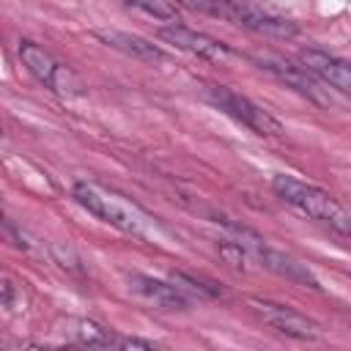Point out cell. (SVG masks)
Wrapping results in <instances>:
<instances>
[{
    "instance_id": "1",
    "label": "cell",
    "mask_w": 351,
    "mask_h": 351,
    "mask_svg": "<svg viewBox=\"0 0 351 351\" xmlns=\"http://www.w3.org/2000/svg\"><path fill=\"white\" fill-rule=\"evenodd\" d=\"M74 200L93 217H99L101 222L118 228L121 233L137 236V239H154L156 236V222L154 217L134 203L132 197L96 184V181H77L74 184Z\"/></svg>"
},
{
    "instance_id": "2",
    "label": "cell",
    "mask_w": 351,
    "mask_h": 351,
    "mask_svg": "<svg viewBox=\"0 0 351 351\" xmlns=\"http://www.w3.org/2000/svg\"><path fill=\"white\" fill-rule=\"evenodd\" d=\"M271 189L296 214H302L307 219H315V222H324V225H329L332 230H337L343 236H351V211L343 208L329 192H324L313 184H304L293 176H274Z\"/></svg>"
},
{
    "instance_id": "3",
    "label": "cell",
    "mask_w": 351,
    "mask_h": 351,
    "mask_svg": "<svg viewBox=\"0 0 351 351\" xmlns=\"http://www.w3.org/2000/svg\"><path fill=\"white\" fill-rule=\"evenodd\" d=\"M214 222L225 225V228L236 236V241L250 252V258L258 261L263 269H269V271H274V274H280V277H285V280H291V282H299V285H304V288H315V291H318V280L313 277V271H310L304 263H299L293 255H288V252L271 247V244H269L263 236H258L255 230H250V228H244V225H236V222H230V219H225V217H217Z\"/></svg>"
},
{
    "instance_id": "4",
    "label": "cell",
    "mask_w": 351,
    "mask_h": 351,
    "mask_svg": "<svg viewBox=\"0 0 351 351\" xmlns=\"http://www.w3.org/2000/svg\"><path fill=\"white\" fill-rule=\"evenodd\" d=\"M206 99L217 110H222L225 115H230L236 123L247 126L250 132H255L261 137H282V132H285L282 123L271 112H266L263 107H258L255 101H250L247 96L225 88V85H206Z\"/></svg>"
},
{
    "instance_id": "5",
    "label": "cell",
    "mask_w": 351,
    "mask_h": 351,
    "mask_svg": "<svg viewBox=\"0 0 351 351\" xmlns=\"http://www.w3.org/2000/svg\"><path fill=\"white\" fill-rule=\"evenodd\" d=\"M19 60L22 66L52 93L58 96H77L82 93V82L80 77L71 71V66H66L63 60H58L49 49H44L36 41H22L19 44Z\"/></svg>"
},
{
    "instance_id": "6",
    "label": "cell",
    "mask_w": 351,
    "mask_h": 351,
    "mask_svg": "<svg viewBox=\"0 0 351 351\" xmlns=\"http://www.w3.org/2000/svg\"><path fill=\"white\" fill-rule=\"evenodd\" d=\"M219 16L247 27V30H255V33H263V36H271V38H293L299 33L296 22L285 19V16H277L250 0H222V8H219Z\"/></svg>"
},
{
    "instance_id": "7",
    "label": "cell",
    "mask_w": 351,
    "mask_h": 351,
    "mask_svg": "<svg viewBox=\"0 0 351 351\" xmlns=\"http://www.w3.org/2000/svg\"><path fill=\"white\" fill-rule=\"evenodd\" d=\"M250 307L277 332L288 335V337H296V340H318L321 337V329L315 321H310L307 315H302L299 310L288 307V304H277V302H269V299H250Z\"/></svg>"
},
{
    "instance_id": "8",
    "label": "cell",
    "mask_w": 351,
    "mask_h": 351,
    "mask_svg": "<svg viewBox=\"0 0 351 351\" xmlns=\"http://www.w3.org/2000/svg\"><path fill=\"white\" fill-rule=\"evenodd\" d=\"M159 38L173 44L176 49H184L195 58H203V60H211V63H228L233 58L230 47L200 33V30H192V27H184V25H170V27H159Z\"/></svg>"
},
{
    "instance_id": "9",
    "label": "cell",
    "mask_w": 351,
    "mask_h": 351,
    "mask_svg": "<svg viewBox=\"0 0 351 351\" xmlns=\"http://www.w3.org/2000/svg\"><path fill=\"white\" fill-rule=\"evenodd\" d=\"M302 63L315 80H321L324 85L335 88L343 96H351V63L348 60L329 55L324 49H304Z\"/></svg>"
},
{
    "instance_id": "10",
    "label": "cell",
    "mask_w": 351,
    "mask_h": 351,
    "mask_svg": "<svg viewBox=\"0 0 351 351\" xmlns=\"http://www.w3.org/2000/svg\"><path fill=\"white\" fill-rule=\"evenodd\" d=\"M126 280H129V288L140 299H145V302H151L162 310H186L189 307L186 291L178 288L176 282H165V280H156V277H148V274H129Z\"/></svg>"
},
{
    "instance_id": "11",
    "label": "cell",
    "mask_w": 351,
    "mask_h": 351,
    "mask_svg": "<svg viewBox=\"0 0 351 351\" xmlns=\"http://www.w3.org/2000/svg\"><path fill=\"white\" fill-rule=\"evenodd\" d=\"M93 36H96L99 41H104L110 49H118V52H123V55H129V58H134V60H145V63H165V60H167V52H165V49H159L156 44H151V41L134 36V33L99 27V30H93Z\"/></svg>"
},
{
    "instance_id": "12",
    "label": "cell",
    "mask_w": 351,
    "mask_h": 351,
    "mask_svg": "<svg viewBox=\"0 0 351 351\" xmlns=\"http://www.w3.org/2000/svg\"><path fill=\"white\" fill-rule=\"evenodd\" d=\"M255 60L261 63V69L271 71L277 80H282L285 85H291V88L299 90L302 96L313 99L315 104H326V101L321 99L318 88H315L313 74H310L304 66H293V63H288V60H282V58H277V55H255Z\"/></svg>"
},
{
    "instance_id": "13",
    "label": "cell",
    "mask_w": 351,
    "mask_h": 351,
    "mask_svg": "<svg viewBox=\"0 0 351 351\" xmlns=\"http://www.w3.org/2000/svg\"><path fill=\"white\" fill-rule=\"evenodd\" d=\"M71 337H74L77 343H82V346H101V348L118 346V337H115L110 329H104L101 324L88 321V318L71 321Z\"/></svg>"
},
{
    "instance_id": "14",
    "label": "cell",
    "mask_w": 351,
    "mask_h": 351,
    "mask_svg": "<svg viewBox=\"0 0 351 351\" xmlns=\"http://www.w3.org/2000/svg\"><path fill=\"white\" fill-rule=\"evenodd\" d=\"M132 8H140L143 14L154 16V19H176V5L170 0H123Z\"/></svg>"
},
{
    "instance_id": "15",
    "label": "cell",
    "mask_w": 351,
    "mask_h": 351,
    "mask_svg": "<svg viewBox=\"0 0 351 351\" xmlns=\"http://www.w3.org/2000/svg\"><path fill=\"white\" fill-rule=\"evenodd\" d=\"M173 3H181L192 11H203V14H217L219 16V8H222V0H173Z\"/></svg>"
},
{
    "instance_id": "16",
    "label": "cell",
    "mask_w": 351,
    "mask_h": 351,
    "mask_svg": "<svg viewBox=\"0 0 351 351\" xmlns=\"http://www.w3.org/2000/svg\"><path fill=\"white\" fill-rule=\"evenodd\" d=\"M118 346H121V348H154V343L137 340V337H118Z\"/></svg>"
}]
</instances>
